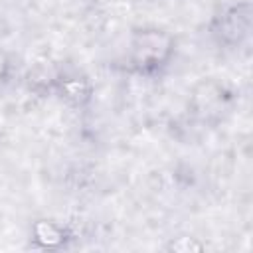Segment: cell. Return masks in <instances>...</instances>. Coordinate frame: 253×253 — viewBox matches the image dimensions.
<instances>
[{
  "label": "cell",
  "instance_id": "obj_4",
  "mask_svg": "<svg viewBox=\"0 0 253 253\" xmlns=\"http://www.w3.org/2000/svg\"><path fill=\"white\" fill-rule=\"evenodd\" d=\"M53 89L65 103L73 107H85L93 95L91 79L79 71H59Z\"/></svg>",
  "mask_w": 253,
  "mask_h": 253
},
{
  "label": "cell",
  "instance_id": "obj_3",
  "mask_svg": "<svg viewBox=\"0 0 253 253\" xmlns=\"http://www.w3.org/2000/svg\"><path fill=\"white\" fill-rule=\"evenodd\" d=\"M225 103H227V93L223 85H219L213 79L200 81L190 95V111L202 121L219 117V113L225 109Z\"/></svg>",
  "mask_w": 253,
  "mask_h": 253
},
{
  "label": "cell",
  "instance_id": "obj_6",
  "mask_svg": "<svg viewBox=\"0 0 253 253\" xmlns=\"http://www.w3.org/2000/svg\"><path fill=\"white\" fill-rule=\"evenodd\" d=\"M166 249L176 253H198V251H204L206 245L198 237H176L166 245Z\"/></svg>",
  "mask_w": 253,
  "mask_h": 253
},
{
  "label": "cell",
  "instance_id": "obj_7",
  "mask_svg": "<svg viewBox=\"0 0 253 253\" xmlns=\"http://www.w3.org/2000/svg\"><path fill=\"white\" fill-rule=\"evenodd\" d=\"M10 69H12V63H10V57L0 49V83H4L10 75Z\"/></svg>",
  "mask_w": 253,
  "mask_h": 253
},
{
  "label": "cell",
  "instance_id": "obj_1",
  "mask_svg": "<svg viewBox=\"0 0 253 253\" xmlns=\"http://www.w3.org/2000/svg\"><path fill=\"white\" fill-rule=\"evenodd\" d=\"M176 53V38L158 26H142L130 34L128 63L140 75L160 73Z\"/></svg>",
  "mask_w": 253,
  "mask_h": 253
},
{
  "label": "cell",
  "instance_id": "obj_2",
  "mask_svg": "<svg viewBox=\"0 0 253 253\" xmlns=\"http://www.w3.org/2000/svg\"><path fill=\"white\" fill-rule=\"evenodd\" d=\"M211 30L219 43L229 47L239 45L251 32V4L237 2V4L225 6L213 18Z\"/></svg>",
  "mask_w": 253,
  "mask_h": 253
},
{
  "label": "cell",
  "instance_id": "obj_5",
  "mask_svg": "<svg viewBox=\"0 0 253 253\" xmlns=\"http://www.w3.org/2000/svg\"><path fill=\"white\" fill-rule=\"evenodd\" d=\"M30 235H32V243L40 249H59L69 239L67 229L59 221L47 217L36 219L30 227Z\"/></svg>",
  "mask_w": 253,
  "mask_h": 253
}]
</instances>
